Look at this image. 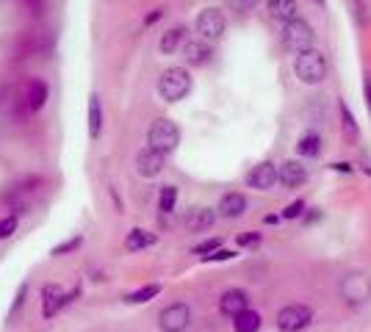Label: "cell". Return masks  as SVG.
Returning a JSON list of instances; mask_svg holds the SVG:
<instances>
[{
    "label": "cell",
    "mask_w": 371,
    "mask_h": 332,
    "mask_svg": "<svg viewBox=\"0 0 371 332\" xmlns=\"http://www.w3.org/2000/svg\"><path fill=\"white\" fill-rule=\"evenodd\" d=\"M327 73H330V64H327V56H324L322 50L308 47V50L297 53V59H294V75H297V80H302L305 86H319V83H324Z\"/></svg>",
    "instance_id": "6da1fadb"
},
{
    "label": "cell",
    "mask_w": 371,
    "mask_h": 332,
    "mask_svg": "<svg viewBox=\"0 0 371 332\" xmlns=\"http://www.w3.org/2000/svg\"><path fill=\"white\" fill-rule=\"evenodd\" d=\"M194 78L186 67H166L158 78V94L164 103H181L191 94Z\"/></svg>",
    "instance_id": "7a4b0ae2"
},
{
    "label": "cell",
    "mask_w": 371,
    "mask_h": 332,
    "mask_svg": "<svg viewBox=\"0 0 371 332\" xmlns=\"http://www.w3.org/2000/svg\"><path fill=\"white\" fill-rule=\"evenodd\" d=\"M178 145H181V128H178L172 119L161 116V119H155V122L150 125L147 147L158 149V152H164V155H169V152L178 149Z\"/></svg>",
    "instance_id": "3957f363"
},
{
    "label": "cell",
    "mask_w": 371,
    "mask_h": 332,
    "mask_svg": "<svg viewBox=\"0 0 371 332\" xmlns=\"http://www.w3.org/2000/svg\"><path fill=\"white\" fill-rule=\"evenodd\" d=\"M283 47L291 53H302V50L313 47V25L302 17L283 23Z\"/></svg>",
    "instance_id": "277c9868"
},
{
    "label": "cell",
    "mask_w": 371,
    "mask_h": 332,
    "mask_svg": "<svg viewBox=\"0 0 371 332\" xmlns=\"http://www.w3.org/2000/svg\"><path fill=\"white\" fill-rule=\"evenodd\" d=\"M194 28H197V34L200 39H205V42H219L224 37V28H227V17H224L222 8H202L200 14H197V20H194Z\"/></svg>",
    "instance_id": "5b68a950"
},
{
    "label": "cell",
    "mask_w": 371,
    "mask_h": 332,
    "mask_svg": "<svg viewBox=\"0 0 371 332\" xmlns=\"http://www.w3.org/2000/svg\"><path fill=\"white\" fill-rule=\"evenodd\" d=\"M341 296L349 305H366L371 299V277L366 271H352L341 280Z\"/></svg>",
    "instance_id": "8992f818"
},
{
    "label": "cell",
    "mask_w": 371,
    "mask_h": 332,
    "mask_svg": "<svg viewBox=\"0 0 371 332\" xmlns=\"http://www.w3.org/2000/svg\"><path fill=\"white\" fill-rule=\"evenodd\" d=\"M313 321V310L308 305H286L277 313V330L280 332H302L305 327H310Z\"/></svg>",
    "instance_id": "52a82bcc"
},
{
    "label": "cell",
    "mask_w": 371,
    "mask_h": 332,
    "mask_svg": "<svg viewBox=\"0 0 371 332\" xmlns=\"http://www.w3.org/2000/svg\"><path fill=\"white\" fill-rule=\"evenodd\" d=\"M161 332H186L191 327V307L186 302H172L158 316Z\"/></svg>",
    "instance_id": "ba28073f"
},
{
    "label": "cell",
    "mask_w": 371,
    "mask_h": 332,
    "mask_svg": "<svg viewBox=\"0 0 371 332\" xmlns=\"http://www.w3.org/2000/svg\"><path fill=\"white\" fill-rule=\"evenodd\" d=\"M164 166H166V155L158 152V149L145 147L136 155V172H139L142 178H147V180L158 178V175L164 172Z\"/></svg>",
    "instance_id": "9c48e42d"
},
{
    "label": "cell",
    "mask_w": 371,
    "mask_h": 332,
    "mask_svg": "<svg viewBox=\"0 0 371 332\" xmlns=\"http://www.w3.org/2000/svg\"><path fill=\"white\" fill-rule=\"evenodd\" d=\"M214 59V47L205 39H191L183 42V61L186 67H208Z\"/></svg>",
    "instance_id": "30bf717a"
},
{
    "label": "cell",
    "mask_w": 371,
    "mask_h": 332,
    "mask_svg": "<svg viewBox=\"0 0 371 332\" xmlns=\"http://www.w3.org/2000/svg\"><path fill=\"white\" fill-rule=\"evenodd\" d=\"M277 183H283L288 191H297V188L308 183V169L299 164L297 158H291V161L277 166Z\"/></svg>",
    "instance_id": "8fae6325"
},
{
    "label": "cell",
    "mask_w": 371,
    "mask_h": 332,
    "mask_svg": "<svg viewBox=\"0 0 371 332\" xmlns=\"http://www.w3.org/2000/svg\"><path fill=\"white\" fill-rule=\"evenodd\" d=\"M247 185L255 191H272L277 185V164L272 161H260L258 166L247 175Z\"/></svg>",
    "instance_id": "7c38bea8"
},
{
    "label": "cell",
    "mask_w": 371,
    "mask_h": 332,
    "mask_svg": "<svg viewBox=\"0 0 371 332\" xmlns=\"http://www.w3.org/2000/svg\"><path fill=\"white\" fill-rule=\"evenodd\" d=\"M61 310H64V288L59 283H47L42 288V316L56 319Z\"/></svg>",
    "instance_id": "4fadbf2b"
},
{
    "label": "cell",
    "mask_w": 371,
    "mask_h": 332,
    "mask_svg": "<svg viewBox=\"0 0 371 332\" xmlns=\"http://www.w3.org/2000/svg\"><path fill=\"white\" fill-rule=\"evenodd\" d=\"M47 97H50V86H47V80H42V78H31L28 86H25V106H28V111H34V113L44 111Z\"/></svg>",
    "instance_id": "5bb4252c"
},
{
    "label": "cell",
    "mask_w": 371,
    "mask_h": 332,
    "mask_svg": "<svg viewBox=\"0 0 371 332\" xmlns=\"http://www.w3.org/2000/svg\"><path fill=\"white\" fill-rule=\"evenodd\" d=\"M250 307V296L244 288H230V291H224L219 296V310H222V316L227 319H233V316H238L241 310H247Z\"/></svg>",
    "instance_id": "9a60e30c"
},
{
    "label": "cell",
    "mask_w": 371,
    "mask_h": 332,
    "mask_svg": "<svg viewBox=\"0 0 371 332\" xmlns=\"http://www.w3.org/2000/svg\"><path fill=\"white\" fill-rule=\"evenodd\" d=\"M247 214V197L238 194V191H230L219 199V208H217V216L222 219H238Z\"/></svg>",
    "instance_id": "2e32d148"
},
{
    "label": "cell",
    "mask_w": 371,
    "mask_h": 332,
    "mask_svg": "<svg viewBox=\"0 0 371 332\" xmlns=\"http://www.w3.org/2000/svg\"><path fill=\"white\" fill-rule=\"evenodd\" d=\"M186 227L191 230V233H205V230H211L214 227V221H217V211L214 208H205V205H200V208H191L188 214H186Z\"/></svg>",
    "instance_id": "e0dca14e"
},
{
    "label": "cell",
    "mask_w": 371,
    "mask_h": 332,
    "mask_svg": "<svg viewBox=\"0 0 371 332\" xmlns=\"http://www.w3.org/2000/svg\"><path fill=\"white\" fill-rule=\"evenodd\" d=\"M86 122H89V139H100L103 133V100L97 92L89 94V109H86Z\"/></svg>",
    "instance_id": "ac0fdd59"
},
{
    "label": "cell",
    "mask_w": 371,
    "mask_h": 332,
    "mask_svg": "<svg viewBox=\"0 0 371 332\" xmlns=\"http://www.w3.org/2000/svg\"><path fill=\"white\" fill-rule=\"evenodd\" d=\"M158 244V235L150 233L145 227H133L128 235H125V250L128 252H142V250H150Z\"/></svg>",
    "instance_id": "d6986e66"
},
{
    "label": "cell",
    "mask_w": 371,
    "mask_h": 332,
    "mask_svg": "<svg viewBox=\"0 0 371 332\" xmlns=\"http://www.w3.org/2000/svg\"><path fill=\"white\" fill-rule=\"evenodd\" d=\"M266 11H269L272 20L288 23V20L297 17L299 6H297V0H266Z\"/></svg>",
    "instance_id": "ffe728a7"
},
{
    "label": "cell",
    "mask_w": 371,
    "mask_h": 332,
    "mask_svg": "<svg viewBox=\"0 0 371 332\" xmlns=\"http://www.w3.org/2000/svg\"><path fill=\"white\" fill-rule=\"evenodd\" d=\"M186 42V28L183 25H175V28H169L161 42H158V50L164 53V56H172V53H178V47H183Z\"/></svg>",
    "instance_id": "44dd1931"
},
{
    "label": "cell",
    "mask_w": 371,
    "mask_h": 332,
    "mask_svg": "<svg viewBox=\"0 0 371 332\" xmlns=\"http://www.w3.org/2000/svg\"><path fill=\"white\" fill-rule=\"evenodd\" d=\"M263 327V319H260L258 310H241L238 316H233V330L236 332H258Z\"/></svg>",
    "instance_id": "7402d4cb"
},
{
    "label": "cell",
    "mask_w": 371,
    "mask_h": 332,
    "mask_svg": "<svg viewBox=\"0 0 371 332\" xmlns=\"http://www.w3.org/2000/svg\"><path fill=\"white\" fill-rule=\"evenodd\" d=\"M338 111H341V125H343V133H346V139L355 145L358 139H360V128H358V119H355V113H352V109L341 100L338 103Z\"/></svg>",
    "instance_id": "603a6c76"
},
{
    "label": "cell",
    "mask_w": 371,
    "mask_h": 332,
    "mask_svg": "<svg viewBox=\"0 0 371 332\" xmlns=\"http://www.w3.org/2000/svg\"><path fill=\"white\" fill-rule=\"evenodd\" d=\"M164 291V285L161 283H150V285H142V288H136V291H130V294H125V305H145L150 299H155V296Z\"/></svg>",
    "instance_id": "cb8c5ba5"
},
{
    "label": "cell",
    "mask_w": 371,
    "mask_h": 332,
    "mask_svg": "<svg viewBox=\"0 0 371 332\" xmlns=\"http://www.w3.org/2000/svg\"><path fill=\"white\" fill-rule=\"evenodd\" d=\"M297 152L302 158H319L322 155V136L319 133H305L297 142Z\"/></svg>",
    "instance_id": "d4e9b609"
},
{
    "label": "cell",
    "mask_w": 371,
    "mask_h": 332,
    "mask_svg": "<svg viewBox=\"0 0 371 332\" xmlns=\"http://www.w3.org/2000/svg\"><path fill=\"white\" fill-rule=\"evenodd\" d=\"M83 247V235L80 233H75L73 238H67V241H61V244H56L53 250H50V258H64V255H73Z\"/></svg>",
    "instance_id": "484cf974"
},
{
    "label": "cell",
    "mask_w": 371,
    "mask_h": 332,
    "mask_svg": "<svg viewBox=\"0 0 371 332\" xmlns=\"http://www.w3.org/2000/svg\"><path fill=\"white\" fill-rule=\"evenodd\" d=\"M178 205V188L175 185H164L161 194H158V211L161 214H172Z\"/></svg>",
    "instance_id": "4316f807"
},
{
    "label": "cell",
    "mask_w": 371,
    "mask_h": 332,
    "mask_svg": "<svg viewBox=\"0 0 371 332\" xmlns=\"http://www.w3.org/2000/svg\"><path fill=\"white\" fill-rule=\"evenodd\" d=\"M28 291H31V285H28V283H20V288H17V294H14V302H11V307H8V321L25 307V302H28Z\"/></svg>",
    "instance_id": "83f0119b"
},
{
    "label": "cell",
    "mask_w": 371,
    "mask_h": 332,
    "mask_svg": "<svg viewBox=\"0 0 371 332\" xmlns=\"http://www.w3.org/2000/svg\"><path fill=\"white\" fill-rule=\"evenodd\" d=\"M17 227H20V216H14V214H8V216H0V241L11 238V235L17 233Z\"/></svg>",
    "instance_id": "f1b7e54d"
},
{
    "label": "cell",
    "mask_w": 371,
    "mask_h": 332,
    "mask_svg": "<svg viewBox=\"0 0 371 332\" xmlns=\"http://www.w3.org/2000/svg\"><path fill=\"white\" fill-rule=\"evenodd\" d=\"M227 6H230V11H236V14H250V11L258 6V0H227Z\"/></svg>",
    "instance_id": "f546056e"
},
{
    "label": "cell",
    "mask_w": 371,
    "mask_h": 332,
    "mask_svg": "<svg viewBox=\"0 0 371 332\" xmlns=\"http://www.w3.org/2000/svg\"><path fill=\"white\" fill-rule=\"evenodd\" d=\"M222 247V241L219 238H211V241H202V244H197L194 247V255H200V258H205V255H211L214 250H219Z\"/></svg>",
    "instance_id": "4dcf8cb0"
},
{
    "label": "cell",
    "mask_w": 371,
    "mask_h": 332,
    "mask_svg": "<svg viewBox=\"0 0 371 332\" xmlns=\"http://www.w3.org/2000/svg\"><path fill=\"white\" fill-rule=\"evenodd\" d=\"M236 258V252H233V250H222V247H219V250H214V252H211V255H205V263H224V260H233Z\"/></svg>",
    "instance_id": "1f68e13d"
},
{
    "label": "cell",
    "mask_w": 371,
    "mask_h": 332,
    "mask_svg": "<svg viewBox=\"0 0 371 332\" xmlns=\"http://www.w3.org/2000/svg\"><path fill=\"white\" fill-rule=\"evenodd\" d=\"M302 214H305V199H297V202L286 205V211H283V219H299Z\"/></svg>",
    "instance_id": "d6a6232c"
},
{
    "label": "cell",
    "mask_w": 371,
    "mask_h": 332,
    "mask_svg": "<svg viewBox=\"0 0 371 332\" xmlns=\"http://www.w3.org/2000/svg\"><path fill=\"white\" fill-rule=\"evenodd\" d=\"M260 233H241L238 235V247H258Z\"/></svg>",
    "instance_id": "836d02e7"
},
{
    "label": "cell",
    "mask_w": 371,
    "mask_h": 332,
    "mask_svg": "<svg viewBox=\"0 0 371 332\" xmlns=\"http://www.w3.org/2000/svg\"><path fill=\"white\" fill-rule=\"evenodd\" d=\"M161 17H164V8H152L147 17H145V28H150V25H155V23H158Z\"/></svg>",
    "instance_id": "e575fe53"
},
{
    "label": "cell",
    "mask_w": 371,
    "mask_h": 332,
    "mask_svg": "<svg viewBox=\"0 0 371 332\" xmlns=\"http://www.w3.org/2000/svg\"><path fill=\"white\" fill-rule=\"evenodd\" d=\"M363 92H366V106L371 113V75H363Z\"/></svg>",
    "instance_id": "d590c367"
},
{
    "label": "cell",
    "mask_w": 371,
    "mask_h": 332,
    "mask_svg": "<svg viewBox=\"0 0 371 332\" xmlns=\"http://www.w3.org/2000/svg\"><path fill=\"white\" fill-rule=\"evenodd\" d=\"M333 169L335 172H346V175L352 172V166H349V164H333Z\"/></svg>",
    "instance_id": "8d00e7d4"
},
{
    "label": "cell",
    "mask_w": 371,
    "mask_h": 332,
    "mask_svg": "<svg viewBox=\"0 0 371 332\" xmlns=\"http://www.w3.org/2000/svg\"><path fill=\"white\" fill-rule=\"evenodd\" d=\"M277 221H280V216H274V214H269V216H266V224H277Z\"/></svg>",
    "instance_id": "74e56055"
},
{
    "label": "cell",
    "mask_w": 371,
    "mask_h": 332,
    "mask_svg": "<svg viewBox=\"0 0 371 332\" xmlns=\"http://www.w3.org/2000/svg\"><path fill=\"white\" fill-rule=\"evenodd\" d=\"M319 6H324V0H319Z\"/></svg>",
    "instance_id": "f35d334b"
}]
</instances>
